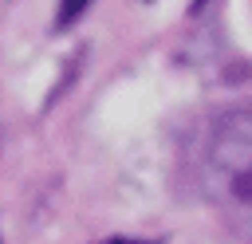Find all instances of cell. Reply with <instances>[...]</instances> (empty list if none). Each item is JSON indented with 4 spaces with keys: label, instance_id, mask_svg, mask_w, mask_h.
<instances>
[{
    "label": "cell",
    "instance_id": "1",
    "mask_svg": "<svg viewBox=\"0 0 252 244\" xmlns=\"http://www.w3.org/2000/svg\"><path fill=\"white\" fill-rule=\"evenodd\" d=\"M201 181L224 224L252 244V102L220 114L209 126Z\"/></svg>",
    "mask_w": 252,
    "mask_h": 244
},
{
    "label": "cell",
    "instance_id": "2",
    "mask_svg": "<svg viewBox=\"0 0 252 244\" xmlns=\"http://www.w3.org/2000/svg\"><path fill=\"white\" fill-rule=\"evenodd\" d=\"M91 0H59V16H55V28H71L83 12H87Z\"/></svg>",
    "mask_w": 252,
    "mask_h": 244
}]
</instances>
